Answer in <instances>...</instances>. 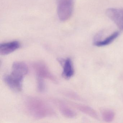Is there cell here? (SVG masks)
I'll list each match as a JSON object with an SVG mask.
<instances>
[{
	"label": "cell",
	"instance_id": "obj_1",
	"mask_svg": "<svg viewBox=\"0 0 123 123\" xmlns=\"http://www.w3.org/2000/svg\"><path fill=\"white\" fill-rule=\"evenodd\" d=\"M25 106L29 115L36 119L52 117L56 113L50 106L44 101L36 98H31L27 99Z\"/></svg>",
	"mask_w": 123,
	"mask_h": 123
},
{
	"label": "cell",
	"instance_id": "obj_2",
	"mask_svg": "<svg viewBox=\"0 0 123 123\" xmlns=\"http://www.w3.org/2000/svg\"><path fill=\"white\" fill-rule=\"evenodd\" d=\"M28 72V66L24 62H15L10 74L4 77V80L10 88L16 91H21L24 78Z\"/></svg>",
	"mask_w": 123,
	"mask_h": 123
},
{
	"label": "cell",
	"instance_id": "obj_3",
	"mask_svg": "<svg viewBox=\"0 0 123 123\" xmlns=\"http://www.w3.org/2000/svg\"><path fill=\"white\" fill-rule=\"evenodd\" d=\"M74 0H57V12L60 20L65 22L72 16Z\"/></svg>",
	"mask_w": 123,
	"mask_h": 123
},
{
	"label": "cell",
	"instance_id": "obj_4",
	"mask_svg": "<svg viewBox=\"0 0 123 123\" xmlns=\"http://www.w3.org/2000/svg\"><path fill=\"white\" fill-rule=\"evenodd\" d=\"M33 67L37 77L48 79L53 82H57L56 77L50 72L45 63L42 62H37L34 63Z\"/></svg>",
	"mask_w": 123,
	"mask_h": 123
},
{
	"label": "cell",
	"instance_id": "obj_5",
	"mask_svg": "<svg viewBox=\"0 0 123 123\" xmlns=\"http://www.w3.org/2000/svg\"><path fill=\"white\" fill-rule=\"evenodd\" d=\"M106 14L120 30L123 31V8H109Z\"/></svg>",
	"mask_w": 123,
	"mask_h": 123
},
{
	"label": "cell",
	"instance_id": "obj_6",
	"mask_svg": "<svg viewBox=\"0 0 123 123\" xmlns=\"http://www.w3.org/2000/svg\"><path fill=\"white\" fill-rule=\"evenodd\" d=\"M20 46V42L17 41L2 43L0 45V54L2 55H7L18 49Z\"/></svg>",
	"mask_w": 123,
	"mask_h": 123
},
{
	"label": "cell",
	"instance_id": "obj_7",
	"mask_svg": "<svg viewBox=\"0 0 123 123\" xmlns=\"http://www.w3.org/2000/svg\"><path fill=\"white\" fill-rule=\"evenodd\" d=\"M55 101V103L57 105L60 111L64 116L68 118H74L76 116V112L70 108L64 103L58 100Z\"/></svg>",
	"mask_w": 123,
	"mask_h": 123
},
{
	"label": "cell",
	"instance_id": "obj_8",
	"mask_svg": "<svg viewBox=\"0 0 123 123\" xmlns=\"http://www.w3.org/2000/svg\"><path fill=\"white\" fill-rule=\"evenodd\" d=\"M74 74V69L71 59L67 58L63 63L62 75L66 79H69Z\"/></svg>",
	"mask_w": 123,
	"mask_h": 123
},
{
	"label": "cell",
	"instance_id": "obj_9",
	"mask_svg": "<svg viewBox=\"0 0 123 123\" xmlns=\"http://www.w3.org/2000/svg\"><path fill=\"white\" fill-rule=\"evenodd\" d=\"M119 35V32L116 31L112 33L109 36L102 41H96L93 43L94 46H96L101 47L108 46L113 42Z\"/></svg>",
	"mask_w": 123,
	"mask_h": 123
},
{
	"label": "cell",
	"instance_id": "obj_10",
	"mask_svg": "<svg viewBox=\"0 0 123 123\" xmlns=\"http://www.w3.org/2000/svg\"><path fill=\"white\" fill-rule=\"evenodd\" d=\"M76 108L83 113L96 119H98V115L95 111L91 107L81 104H75Z\"/></svg>",
	"mask_w": 123,
	"mask_h": 123
},
{
	"label": "cell",
	"instance_id": "obj_11",
	"mask_svg": "<svg viewBox=\"0 0 123 123\" xmlns=\"http://www.w3.org/2000/svg\"><path fill=\"white\" fill-rule=\"evenodd\" d=\"M101 115L104 121L106 122H112L115 117L114 111L109 109H104L101 111Z\"/></svg>",
	"mask_w": 123,
	"mask_h": 123
},
{
	"label": "cell",
	"instance_id": "obj_12",
	"mask_svg": "<svg viewBox=\"0 0 123 123\" xmlns=\"http://www.w3.org/2000/svg\"><path fill=\"white\" fill-rule=\"evenodd\" d=\"M37 88L40 92H43L45 90V85L43 79L41 78H37Z\"/></svg>",
	"mask_w": 123,
	"mask_h": 123
}]
</instances>
